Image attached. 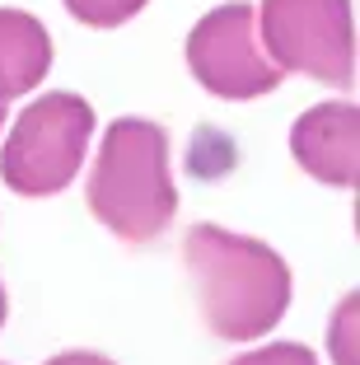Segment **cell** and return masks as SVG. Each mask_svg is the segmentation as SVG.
I'll use <instances>...</instances> for the list:
<instances>
[{"instance_id": "cell-1", "label": "cell", "mask_w": 360, "mask_h": 365, "mask_svg": "<svg viewBox=\"0 0 360 365\" xmlns=\"http://www.w3.org/2000/svg\"><path fill=\"white\" fill-rule=\"evenodd\" d=\"M182 258L202 290V319L215 337L253 342L272 333L290 304V267L262 239L230 235L220 225H192Z\"/></svg>"}, {"instance_id": "cell-2", "label": "cell", "mask_w": 360, "mask_h": 365, "mask_svg": "<svg viewBox=\"0 0 360 365\" xmlns=\"http://www.w3.org/2000/svg\"><path fill=\"white\" fill-rule=\"evenodd\" d=\"M89 211L122 244H150L169 230L178 187L169 178V131L145 118H117L89 173Z\"/></svg>"}, {"instance_id": "cell-3", "label": "cell", "mask_w": 360, "mask_h": 365, "mask_svg": "<svg viewBox=\"0 0 360 365\" xmlns=\"http://www.w3.org/2000/svg\"><path fill=\"white\" fill-rule=\"evenodd\" d=\"M89 136H94V108L80 94H43L29 103L5 136L0 150V178L19 197H52L71 187L85 164Z\"/></svg>"}, {"instance_id": "cell-4", "label": "cell", "mask_w": 360, "mask_h": 365, "mask_svg": "<svg viewBox=\"0 0 360 365\" xmlns=\"http://www.w3.org/2000/svg\"><path fill=\"white\" fill-rule=\"evenodd\" d=\"M257 38L281 76L299 71L323 85H356L351 0H262Z\"/></svg>"}, {"instance_id": "cell-5", "label": "cell", "mask_w": 360, "mask_h": 365, "mask_svg": "<svg viewBox=\"0 0 360 365\" xmlns=\"http://www.w3.org/2000/svg\"><path fill=\"white\" fill-rule=\"evenodd\" d=\"M187 66L202 89H211L215 98H234V103L262 98L286 80L272 66V56L262 52L257 10L244 0L211 10L187 33Z\"/></svg>"}, {"instance_id": "cell-6", "label": "cell", "mask_w": 360, "mask_h": 365, "mask_svg": "<svg viewBox=\"0 0 360 365\" xmlns=\"http://www.w3.org/2000/svg\"><path fill=\"white\" fill-rule=\"evenodd\" d=\"M290 155L328 187H356L360 178V113L356 103L304 108L290 127Z\"/></svg>"}, {"instance_id": "cell-7", "label": "cell", "mask_w": 360, "mask_h": 365, "mask_svg": "<svg viewBox=\"0 0 360 365\" xmlns=\"http://www.w3.org/2000/svg\"><path fill=\"white\" fill-rule=\"evenodd\" d=\"M52 66V38L29 10H0V103L43 85Z\"/></svg>"}, {"instance_id": "cell-8", "label": "cell", "mask_w": 360, "mask_h": 365, "mask_svg": "<svg viewBox=\"0 0 360 365\" xmlns=\"http://www.w3.org/2000/svg\"><path fill=\"white\" fill-rule=\"evenodd\" d=\"M150 0H66V10L89 29H117V24L136 19Z\"/></svg>"}, {"instance_id": "cell-9", "label": "cell", "mask_w": 360, "mask_h": 365, "mask_svg": "<svg viewBox=\"0 0 360 365\" xmlns=\"http://www.w3.org/2000/svg\"><path fill=\"white\" fill-rule=\"evenodd\" d=\"M230 365H318V361H314V351L299 346V342H267L262 351H248Z\"/></svg>"}, {"instance_id": "cell-10", "label": "cell", "mask_w": 360, "mask_h": 365, "mask_svg": "<svg viewBox=\"0 0 360 365\" xmlns=\"http://www.w3.org/2000/svg\"><path fill=\"white\" fill-rule=\"evenodd\" d=\"M351 333H356V300H346L337 309V319H332V356H337V365H356Z\"/></svg>"}, {"instance_id": "cell-11", "label": "cell", "mask_w": 360, "mask_h": 365, "mask_svg": "<svg viewBox=\"0 0 360 365\" xmlns=\"http://www.w3.org/2000/svg\"><path fill=\"white\" fill-rule=\"evenodd\" d=\"M47 365H113V361H108V356H94V351H61Z\"/></svg>"}, {"instance_id": "cell-12", "label": "cell", "mask_w": 360, "mask_h": 365, "mask_svg": "<svg viewBox=\"0 0 360 365\" xmlns=\"http://www.w3.org/2000/svg\"><path fill=\"white\" fill-rule=\"evenodd\" d=\"M5 314H10V300H5V286H0V328H5Z\"/></svg>"}, {"instance_id": "cell-13", "label": "cell", "mask_w": 360, "mask_h": 365, "mask_svg": "<svg viewBox=\"0 0 360 365\" xmlns=\"http://www.w3.org/2000/svg\"><path fill=\"white\" fill-rule=\"evenodd\" d=\"M0 127H5V103H0Z\"/></svg>"}]
</instances>
